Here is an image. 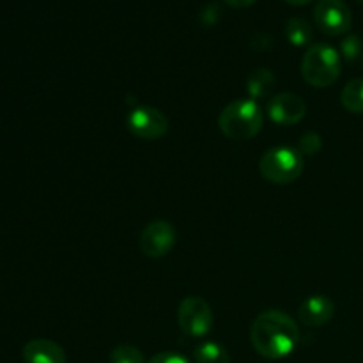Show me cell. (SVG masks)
Here are the masks:
<instances>
[{"label": "cell", "mask_w": 363, "mask_h": 363, "mask_svg": "<svg viewBox=\"0 0 363 363\" xmlns=\"http://www.w3.org/2000/svg\"><path fill=\"white\" fill-rule=\"evenodd\" d=\"M300 339V330L291 315L280 311L261 312L250 328L254 350L268 360H280L291 354Z\"/></svg>", "instance_id": "6da1fadb"}, {"label": "cell", "mask_w": 363, "mask_h": 363, "mask_svg": "<svg viewBox=\"0 0 363 363\" xmlns=\"http://www.w3.org/2000/svg\"><path fill=\"white\" fill-rule=\"evenodd\" d=\"M268 117L277 124L282 126H293L300 123L307 113V103L303 98L293 92H282V94L272 96L266 106Z\"/></svg>", "instance_id": "9c48e42d"}, {"label": "cell", "mask_w": 363, "mask_h": 363, "mask_svg": "<svg viewBox=\"0 0 363 363\" xmlns=\"http://www.w3.org/2000/svg\"><path fill=\"white\" fill-rule=\"evenodd\" d=\"M110 363H144V354L138 347L123 344L110 353Z\"/></svg>", "instance_id": "2e32d148"}, {"label": "cell", "mask_w": 363, "mask_h": 363, "mask_svg": "<svg viewBox=\"0 0 363 363\" xmlns=\"http://www.w3.org/2000/svg\"><path fill=\"white\" fill-rule=\"evenodd\" d=\"M177 321L181 330L188 337L201 339L206 337L213 328V311L206 300L201 296H188L181 301L177 311Z\"/></svg>", "instance_id": "5b68a950"}, {"label": "cell", "mask_w": 363, "mask_h": 363, "mask_svg": "<svg viewBox=\"0 0 363 363\" xmlns=\"http://www.w3.org/2000/svg\"><path fill=\"white\" fill-rule=\"evenodd\" d=\"M273 87H275V77L269 69L266 67H257L250 73L247 82V91H248V98L257 101L261 98H268L272 94Z\"/></svg>", "instance_id": "7c38bea8"}, {"label": "cell", "mask_w": 363, "mask_h": 363, "mask_svg": "<svg viewBox=\"0 0 363 363\" xmlns=\"http://www.w3.org/2000/svg\"><path fill=\"white\" fill-rule=\"evenodd\" d=\"M303 156L294 147H273L262 155L259 170L273 184H289L303 172Z\"/></svg>", "instance_id": "277c9868"}, {"label": "cell", "mask_w": 363, "mask_h": 363, "mask_svg": "<svg viewBox=\"0 0 363 363\" xmlns=\"http://www.w3.org/2000/svg\"><path fill=\"white\" fill-rule=\"evenodd\" d=\"M174 245H176V229L172 223L163 222V220L147 223L138 240L140 252L145 257L151 259L165 257L169 252H172Z\"/></svg>", "instance_id": "ba28073f"}, {"label": "cell", "mask_w": 363, "mask_h": 363, "mask_svg": "<svg viewBox=\"0 0 363 363\" xmlns=\"http://www.w3.org/2000/svg\"><path fill=\"white\" fill-rule=\"evenodd\" d=\"M358 2H362V4H363V0H358Z\"/></svg>", "instance_id": "603a6c76"}, {"label": "cell", "mask_w": 363, "mask_h": 363, "mask_svg": "<svg viewBox=\"0 0 363 363\" xmlns=\"http://www.w3.org/2000/svg\"><path fill=\"white\" fill-rule=\"evenodd\" d=\"M149 363H190L184 357L174 353V351H165V353H158L149 360Z\"/></svg>", "instance_id": "d6986e66"}, {"label": "cell", "mask_w": 363, "mask_h": 363, "mask_svg": "<svg viewBox=\"0 0 363 363\" xmlns=\"http://www.w3.org/2000/svg\"><path fill=\"white\" fill-rule=\"evenodd\" d=\"M257 2V0H225V4L227 6H230V7H240V9H243V7H250L252 4H255Z\"/></svg>", "instance_id": "44dd1931"}, {"label": "cell", "mask_w": 363, "mask_h": 363, "mask_svg": "<svg viewBox=\"0 0 363 363\" xmlns=\"http://www.w3.org/2000/svg\"><path fill=\"white\" fill-rule=\"evenodd\" d=\"M287 41L293 46H307L312 39V27L305 18H289L286 23Z\"/></svg>", "instance_id": "4fadbf2b"}, {"label": "cell", "mask_w": 363, "mask_h": 363, "mask_svg": "<svg viewBox=\"0 0 363 363\" xmlns=\"http://www.w3.org/2000/svg\"><path fill=\"white\" fill-rule=\"evenodd\" d=\"M321 137L318 133H305L298 142V151L301 152V156H314L321 151Z\"/></svg>", "instance_id": "ac0fdd59"}, {"label": "cell", "mask_w": 363, "mask_h": 363, "mask_svg": "<svg viewBox=\"0 0 363 363\" xmlns=\"http://www.w3.org/2000/svg\"><path fill=\"white\" fill-rule=\"evenodd\" d=\"M314 21L328 35L346 34L353 23V14L344 0H319L314 7Z\"/></svg>", "instance_id": "52a82bcc"}, {"label": "cell", "mask_w": 363, "mask_h": 363, "mask_svg": "<svg viewBox=\"0 0 363 363\" xmlns=\"http://www.w3.org/2000/svg\"><path fill=\"white\" fill-rule=\"evenodd\" d=\"M218 6L216 4H208V6L202 9V20H206L208 23H215V20L218 18Z\"/></svg>", "instance_id": "ffe728a7"}, {"label": "cell", "mask_w": 363, "mask_h": 363, "mask_svg": "<svg viewBox=\"0 0 363 363\" xmlns=\"http://www.w3.org/2000/svg\"><path fill=\"white\" fill-rule=\"evenodd\" d=\"M362 39L357 34H350L340 41V55L347 60V62H353L360 57L362 53Z\"/></svg>", "instance_id": "e0dca14e"}, {"label": "cell", "mask_w": 363, "mask_h": 363, "mask_svg": "<svg viewBox=\"0 0 363 363\" xmlns=\"http://www.w3.org/2000/svg\"><path fill=\"white\" fill-rule=\"evenodd\" d=\"M287 4H291V6H305V4L312 2V0H286Z\"/></svg>", "instance_id": "7402d4cb"}, {"label": "cell", "mask_w": 363, "mask_h": 363, "mask_svg": "<svg viewBox=\"0 0 363 363\" xmlns=\"http://www.w3.org/2000/svg\"><path fill=\"white\" fill-rule=\"evenodd\" d=\"M126 126L140 140H158L169 131V119L155 106H137L126 117Z\"/></svg>", "instance_id": "8992f818"}, {"label": "cell", "mask_w": 363, "mask_h": 363, "mask_svg": "<svg viewBox=\"0 0 363 363\" xmlns=\"http://www.w3.org/2000/svg\"><path fill=\"white\" fill-rule=\"evenodd\" d=\"M340 55L332 45L315 43L301 59V74L312 87H330L340 77Z\"/></svg>", "instance_id": "3957f363"}, {"label": "cell", "mask_w": 363, "mask_h": 363, "mask_svg": "<svg viewBox=\"0 0 363 363\" xmlns=\"http://www.w3.org/2000/svg\"><path fill=\"white\" fill-rule=\"evenodd\" d=\"M340 103L351 113H363V78L347 82L340 92Z\"/></svg>", "instance_id": "5bb4252c"}, {"label": "cell", "mask_w": 363, "mask_h": 363, "mask_svg": "<svg viewBox=\"0 0 363 363\" xmlns=\"http://www.w3.org/2000/svg\"><path fill=\"white\" fill-rule=\"evenodd\" d=\"M333 312H335V305H333V301L328 296L314 294V296L307 298L300 305L298 318H300L303 325L318 328V326H325L326 323L332 321Z\"/></svg>", "instance_id": "30bf717a"}, {"label": "cell", "mask_w": 363, "mask_h": 363, "mask_svg": "<svg viewBox=\"0 0 363 363\" xmlns=\"http://www.w3.org/2000/svg\"><path fill=\"white\" fill-rule=\"evenodd\" d=\"M264 124V112L257 101L241 98L230 101L218 117L220 131L230 140H250Z\"/></svg>", "instance_id": "7a4b0ae2"}, {"label": "cell", "mask_w": 363, "mask_h": 363, "mask_svg": "<svg viewBox=\"0 0 363 363\" xmlns=\"http://www.w3.org/2000/svg\"><path fill=\"white\" fill-rule=\"evenodd\" d=\"M194 357L197 363H229V353L218 342L199 344Z\"/></svg>", "instance_id": "9a60e30c"}, {"label": "cell", "mask_w": 363, "mask_h": 363, "mask_svg": "<svg viewBox=\"0 0 363 363\" xmlns=\"http://www.w3.org/2000/svg\"><path fill=\"white\" fill-rule=\"evenodd\" d=\"M25 363H66V353L57 342L48 339H35L25 344Z\"/></svg>", "instance_id": "8fae6325"}]
</instances>
